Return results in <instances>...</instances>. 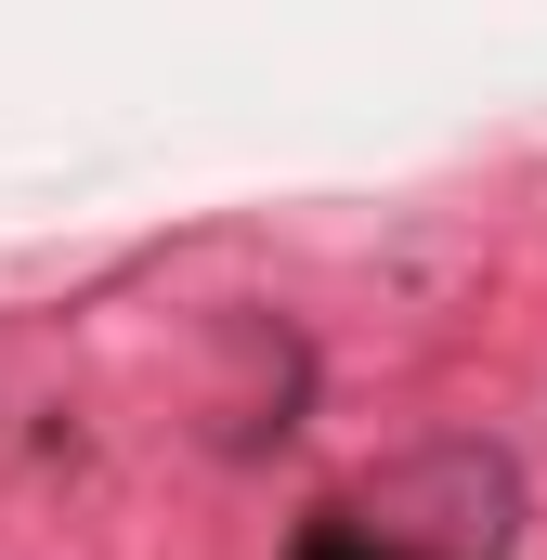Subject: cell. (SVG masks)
Segmentation results:
<instances>
[{"instance_id": "cell-1", "label": "cell", "mask_w": 547, "mask_h": 560, "mask_svg": "<svg viewBox=\"0 0 547 560\" xmlns=\"http://www.w3.org/2000/svg\"><path fill=\"white\" fill-rule=\"evenodd\" d=\"M300 560H379V548H365V535H313Z\"/></svg>"}]
</instances>
